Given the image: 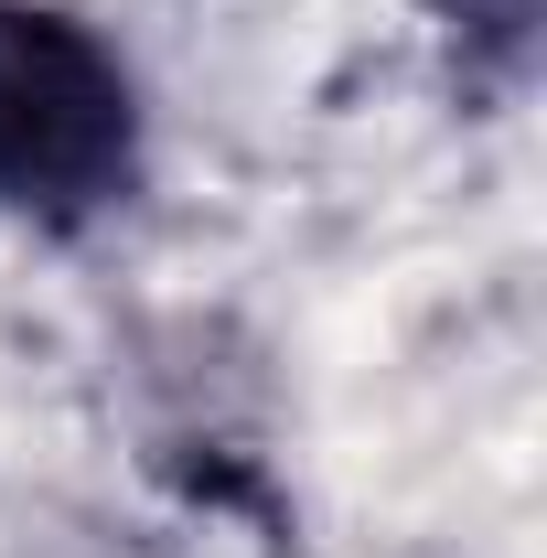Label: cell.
I'll return each instance as SVG.
<instances>
[{
    "label": "cell",
    "mask_w": 547,
    "mask_h": 558,
    "mask_svg": "<svg viewBox=\"0 0 547 558\" xmlns=\"http://www.w3.org/2000/svg\"><path fill=\"white\" fill-rule=\"evenodd\" d=\"M139 172L130 65L54 0H0V205L97 215Z\"/></svg>",
    "instance_id": "6da1fadb"
},
{
    "label": "cell",
    "mask_w": 547,
    "mask_h": 558,
    "mask_svg": "<svg viewBox=\"0 0 547 558\" xmlns=\"http://www.w3.org/2000/svg\"><path fill=\"white\" fill-rule=\"evenodd\" d=\"M429 11H440V33L462 44V65H483V75H526L537 65L547 0H429Z\"/></svg>",
    "instance_id": "7a4b0ae2"
}]
</instances>
